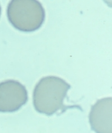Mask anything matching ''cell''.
<instances>
[{
  "mask_svg": "<svg viewBox=\"0 0 112 133\" xmlns=\"http://www.w3.org/2000/svg\"><path fill=\"white\" fill-rule=\"evenodd\" d=\"M71 86L64 79L55 76L42 78L36 85L33 92V104L41 114L52 116L59 111H63L64 100Z\"/></svg>",
  "mask_w": 112,
  "mask_h": 133,
  "instance_id": "obj_1",
  "label": "cell"
},
{
  "mask_svg": "<svg viewBox=\"0 0 112 133\" xmlns=\"http://www.w3.org/2000/svg\"><path fill=\"white\" fill-rule=\"evenodd\" d=\"M10 23L19 31L30 32L42 25L45 10L38 0H11L7 9Z\"/></svg>",
  "mask_w": 112,
  "mask_h": 133,
  "instance_id": "obj_2",
  "label": "cell"
},
{
  "mask_svg": "<svg viewBox=\"0 0 112 133\" xmlns=\"http://www.w3.org/2000/svg\"><path fill=\"white\" fill-rule=\"evenodd\" d=\"M28 99L25 86L9 79L0 83V112H14L26 104Z\"/></svg>",
  "mask_w": 112,
  "mask_h": 133,
  "instance_id": "obj_3",
  "label": "cell"
},
{
  "mask_svg": "<svg viewBox=\"0 0 112 133\" xmlns=\"http://www.w3.org/2000/svg\"><path fill=\"white\" fill-rule=\"evenodd\" d=\"M112 99L98 100L91 107L89 122L91 129L96 133H112Z\"/></svg>",
  "mask_w": 112,
  "mask_h": 133,
  "instance_id": "obj_4",
  "label": "cell"
},
{
  "mask_svg": "<svg viewBox=\"0 0 112 133\" xmlns=\"http://www.w3.org/2000/svg\"><path fill=\"white\" fill-rule=\"evenodd\" d=\"M1 5H0V16H1Z\"/></svg>",
  "mask_w": 112,
  "mask_h": 133,
  "instance_id": "obj_5",
  "label": "cell"
}]
</instances>
